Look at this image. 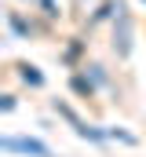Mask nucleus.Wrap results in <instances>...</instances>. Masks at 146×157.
I'll use <instances>...</instances> for the list:
<instances>
[{
  "label": "nucleus",
  "mask_w": 146,
  "mask_h": 157,
  "mask_svg": "<svg viewBox=\"0 0 146 157\" xmlns=\"http://www.w3.org/2000/svg\"><path fill=\"white\" fill-rule=\"evenodd\" d=\"M0 110L11 113V110H15V95H4V99H0Z\"/></svg>",
  "instance_id": "5"
},
{
  "label": "nucleus",
  "mask_w": 146,
  "mask_h": 157,
  "mask_svg": "<svg viewBox=\"0 0 146 157\" xmlns=\"http://www.w3.org/2000/svg\"><path fill=\"white\" fill-rule=\"evenodd\" d=\"M40 7H44V11H48V15H51V18H55V15H59V11H55V0H40Z\"/></svg>",
  "instance_id": "6"
},
{
  "label": "nucleus",
  "mask_w": 146,
  "mask_h": 157,
  "mask_svg": "<svg viewBox=\"0 0 146 157\" xmlns=\"http://www.w3.org/2000/svg\"><path fill=\"white\" fill-rule=\"evenodd\" d=\"M18 77L26 80L29 88H40V84H44V73H40L36 66H29V62H18Z\"/></svg>",
  "instance_id": "2"
},
{
  "label": "nucleus",
  "mask_w": 146,
  "mask_h": 157,
  "mask_svg": "<svg viewBox=\"0 0 146 157\" xmlns=\"http://www.w3.org/2000/svg\"><path fill=\"white\" fill-rule=\"evenodd\" d=\"M4 150H11V154H29V157H51V146H44L40 139H15V135H7L4 143H0Z\"/></svg>",
  "instance_id": "1"
},
{
  "label": "nucleus",
  "mask_w": 146,
  "mask_h": 157,
  "mask_svg": "<svg viewBox=\"0 0 146 157\" xmlns=\"http://www.w3.org/2000/svg\"><path fill=\"white\" fill-rule=\"evenodd\" d=\"M73 91H77V95H91V84L84 77H73Z\"/></svg>",
  "instance_id": "4"
},
{
  "label": "nucleus",
  "mask_w": 146,
  "mask_h": 157,
  "mask_svg": "<svg viewBox=\"0 0 146 157\" xmlns=\"http://www.w3.org/2000/svg\"><path fill=\"white\" fill-rule=\"evenodd\" d=\"M7 22H11V29H15V33H22V37H29V26H26V22H22V18L15 15V11L7 15Z\"/></svg>",
  "instance_id": "3"
}]
</instances>
